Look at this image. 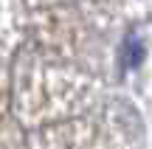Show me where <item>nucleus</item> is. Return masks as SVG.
<instances>
[{"label": "nucleus", "mask_w": 152, "mask_h": 149, "mask_svg": "<svg viewBox=\"0 0 152 149\" xmlns=\"http://www.w3.org/2000/svg\"><path fill=\"white\" fill-rule=\"evenodd\" d=\"M141 56H144V45L138 42L135 34H130L127 42H124V65L127 68H135L138 62H141Z\"/></svg>", "instance_id": "f257e3e1"}]
</instances>
